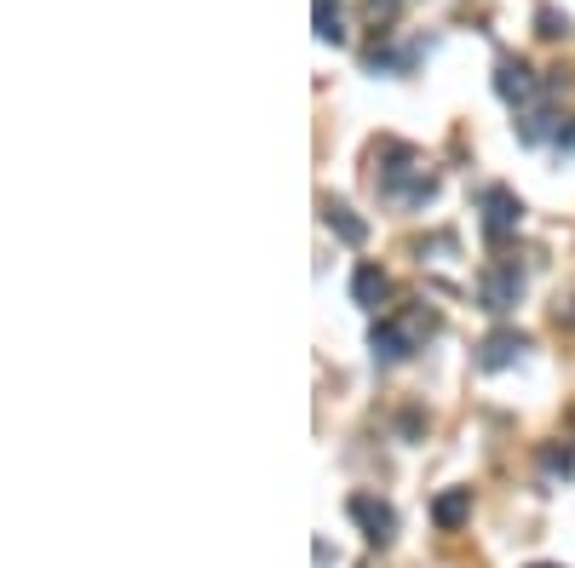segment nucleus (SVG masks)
Masks as SVG:
<instances>
[{
  "label": "nucleus",
  "mask_w": 575,
  "mask_h": 568,
  "mask_svg": "<svg viewBox=\"0 0 575 568\" xmlns=\"http://www.w3.org/2000/svg\"><path fill=\"white\" fill-rule=\"evenodd\" d=\"M368 350H374V361H409L414 350H420V316H380L368 327Z\"/></svg>",
  "instance_id": "obj_1"
},
{
  "label": "nucleus",
  "mask_w": 575,
  "mask_h": 568,
  "mask_svg": "<svg viewBox=\"0 0 575 568\" xmlns=\"http://www.w3.org/2000/svg\"><path fill=\"white\" fill-rule=\"evenodd\" d=\"M518 299H523V270L512 265V258H501V265H489L478 276V304L489 310V316H507Z\"/></svg>",
  "instance_id": "obj_2"
},
{
  "label": "nucleus",
  "mask_w": 575,
  "mask_h": 568,
  "mask_svg": "<svg viewBox=\"0 0 575 568\" xmlns=\"http://www.w3.org/2000/svg\"><path fill=\"white\" fill-rule=\"evenodd\" d=\"M484 236H489V247H501L512 230H518V219H523V207H518V196L507 190V185H489L484 190Z\"/></svg>",
  "instance_id": "obj_3"
},
{
  "label": "nucleus",
  "mask_w": 575,
  "mask_h": 568,
  "mask_svg": "<svg viewBox=\"0 0 575 568\" xmlns=\"http://www.w3.org/2000/svg\"><path fill=\"white\" fill-rule=\"evenodd\" d=\"M345 511H352V523L363 528L368 546H391V534H397V511L386 500H374V494H352L345 500Z\"/></svg>",
  "instance_id": "obj_4"
},
{
  "label": "nucleus",
  "mask_w": 575,
  "mask_h": 568,
  "mask_svg": "<svg viewBox=\"0 0 575 568\" xmlns=\"http://www.w3.org/2000/svg\"><path fill=\"white\" fill-rule=\"evenodd\" d=\"M495 92H501V103H512V110H530V103L541 98V81H535V69L523 58H501L495 64Z\"/></svg>",
  "instance_id": "obj_5"
},
{
  "label": "nucleus",
  "mask_w": 575,
  "mask_h": 568,
  "mask_svg": "<svg viewBox=\"0 0 575 568\" xmlns=\"http://www.w3.org/2000/svg\"><path fill=\"white\" fill-rule=\"evenodd\" d=\"M523 350H530V339H523L518 327H495L489 339H484V350H478V368L484 374H501V368H512Z\"/></svg>",
  "instance_id": "obj_6"
},
{
  "label": "nucleus",
  "mask_w": 575,
  "mask_h": 568,
  "mask_svg": "<svg viewBox=\"0 0 575 568\" xmlns=\"http://www.w3.org/2000/svg\"><path fill=\"white\" fill-rule=\"evenodd\" d=\"M466 516H472V488H443V494L432 500V523H438L443 534H455Z\"/></svg>",
  "instance_id": "obj_7"
},
{
  "label": "nucleus",
  "mask_w": 575,
  "mask_h": 568,
  "mask_svg": "<svg viewBox=\"0 0 575 568\" xmlns=\"http://www.w3.org/2000/svg\"><path fill=\"white\" fill-rule=\"evenodd\" d=\"M322 224H329L345 247H363V242H368V224H363L345 201H322Z\"/></svg>",
  "instance_id": "obj_8"
},
{
  "label": "nucleus",
  "mask_w": 575,
  "mask_h": 568,
  "mask_svg": "<svg viewBox=\"0 0 575 568\" xmlns=\"http://www.w3.org/2000/svg\"><path fill=\"white\" fill-rule=\"evenodd\" d=\"M391 293V281H386V270L380 265H357V276H352V299L363 304V310H380V299Z\"/></svg>",
  "instance_id": "obj_9"
},
{
  "label": "nucleus",
  "mask_w": 575,
  "mask_h": 568,
  "mask_svg": "<svg viewBox=\"0 0 575 568\" xmlns=\"http://www.w3.org/2000/svg\"><path fill=\"white\" fill-rule=\"evenodd\" d=\"M559 115H546V110H530V115H523V126H518V138L523 144H546V138H559Z\"/></svg>",
  "instance_id": "obj_10"
},
{
  "label": "nucleus",
  "mask_w": 575,
  "mask_h": 568,
  "mask_svg": "<svg viewBox=\"0 0 575 568\" xmlns=\"http://www.w3.org/2000/svg\"><path fill=\"white\" fill-rule=\"evenodd\" d=\"M317 41H345V23H340V12H334V0H317Z\"/></svg>",
  "instance_id": "obj_11"
},
{
  "label": "nucleus",
  "mask_w": 575,
  "mask_h": 568,
  "mask_svg": "<svg viewBox=\"0 0 575 568\" xmlns=\"http://www.w3.org/2000/svg\"><path fill=\"white\" fill-rule=\"evenodd\" d=\"M570 30H575V23H570L564 12H553V7H541V12H535V35H546V41H564Z\"/></svg>",
  "instance_id": "obj_12"
},
{
  "label": "nucleus",
  "mask_w": 575,
  "mask_h": 568,
  "mask_svg": "<svg viewBox=\"0 0 575 568\" xmlns=\"http://www.w3.org/2000/svg\"><path fill=\"white\" fill-rule=\"evenodd\" d=\"M397 12H403V0H368V18L380 23V30H386V23H397Z\"/></svg>",
  "instance_id": "obj_13"
},
{
  "label": "nucleus",
  "mask_w": 575,
  "mask_h": 568,
  "mask_svg": "<svg viewBox=\"0 0 575 568\" xmlns=\"http://www.w3.org/2000/svg\"><path fill=\"white\" fill-rule=\"evenodd\" d=\"M541 459H546V471H553V477H570V471H575V459H570V448H564V454H559V448H546Z\"/></svg>",
  "instance_id": "obj_14"
},
{
  "label": "nucleus",
  "mask_w": 575,
  "mask_h": 568,
  "mask_svg": "<svg viewBox=\"0 0 575 568\" xmlns=\"http://www.w3.org/2000/svg\"><path fill=\"white\" fill-rule=\"evenodd\" d=\"M553 144H559V149L570 155V149H575V126H559V138H553Z\"/></svg>",
  "instance_id": "obj_15"
},
{
  "label": "nucleus",
  "mask_w": 575,
  "mask_h": 568,
  "mask_svg": "<svg viewBox=\"0 0 575 568\" xmlns=\"http://www.w3.org/2000/svg\"><path fill=\"white\" fill-rule=\"evenodd\" d=\"M535 568H546V563H535Z\"/></svg>",
  "instance_id": "obj_16"
}]
</instances>
